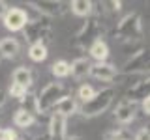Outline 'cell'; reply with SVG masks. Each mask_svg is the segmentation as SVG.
<instances>
[{"instance_id": "obj_5", "label": "cell", "mask_w": 150, "mask_h": 140, "mask_svg": "<svg viewBox=\"0 0 150 140\" xmlns=\"http://www.w3.org/2000/svg\"><path fill=\"white\" fill-rule=\"evenodd\" d=\"M88 75L98 80H105L109 82L116 77V67L112 64H107V62H96V64H90V71Z\"/></svg>"}, {"instance_id": "obj_24", "label": "cell", "mask_w": 150, "mask_h": 140, "mask_svg": "<svg viewBox=\"0 0 150 140\" xmlns=\"http://www.w3.org/2000/svg\"><path fill=\"white\" fill-rule=\"evenodd\" d=\"M8 11V6H6V2H2L0 0V17H4V13Z\"/></svg>"}, {"instance_id": "obj_25", "label": "cell", "mask_w": 150, "mask_h": 140, "mask_svg": "<svg viewBox=\"0 0 150 140\" xmlns=\"http://www.w3.org/2000/svg\"><path fill=\"white\" fill-rule=\"evenodd\" d=\"M64 140H83V138L81 136H66Z\"/></svg>"}, {"instance_id": "obj_7", "label": "cell", "mask_w": 150, "mask_h": 140, "mask_svg": "<svg viewBox=\"0 0 150 140\" xmlns=\"http://www.w3.org/2000/svg\"><path fill=\"white\" fill-rule=\"evenodd\" d=\"M49 136L51 140H64L66 138V118L53 112L49 121Z\"/></svg>"}, {"instance_id": "obj_19", "label": "cell", "mask_w": 150, "mask_h": 140, "mask_svg": "<svg viewBox=\"0 0 150 140\" xmlns=\"http://www.w3.org/2000/svg\"><path fill=\"white\" fill-rule=\"evenodd\" d=\"M94 93H96V90H94L92 86H88V84H83V86L79 88L77 95H79V99H81L83 103H86V101H90L92 97H94Z\"/></svg>"}, {"instance_id": "obj_12", "label": "cell", "mask_w": 150, "mask_h": 140, "mask_svg": "<svg viewBox=\"0 0 150 140\" xmlns=\"http://www.w3.org/2000/svg\"><path fill=\"white\" fill-rule=\"evenodd\" d=\"M90 56L98 62H105L107 56H109V47H107L105 41L101 39H96L94 43L90 45Z\"/></svg>"}, {"instance_id": "obj_16", "label": "cell", "mask_w": 150, "mask_h": 140, "mask_svg": "<svg viewBox=\"0 0 150 140\" xmlns=\"http://www.w3.org/2000/svg\"><path fill=\"white\" fill-rule=\"evenodd\" d=\"M28 56L34 62H43L47 58V47L43 43H32L30 49H28Z\"/></svg>"}, {"instance_id": "obj_20", "label": "cell", "mask_w": 150, "mask_h": 140, "mask_svg": "<svg viewBox=\"0 0 150 140\" xmlns=\"http://www.w3.org/2000/svg\"><path fill=\"white\" fill-rule=\"evenodd\" d=\"M9 95L15 97V99H21V101H23V97L26 95V90H25V88H21V86L11 84V86H9Z\"/></svg>"}, {"instance_id": "obj_3", "label": "cell", "mask_w": 150, "mask_h": 140, "mask_svg": "<svg viewBox=\"0 0 150 140\" xmlns=\"http://www.w3.org/2000/svg\"><path fill=\"white\" fill-rule=\"evenodd\" d=\"M116 34L120 39H137L143 34V26H141V19L137 13H129L118 22Z\"/></svg>"}, {"instance_id": "obj_14", "label": "cell", "mask_w": 150, "mask_h": 140, "mask_svg": "<svg viewBox=\"0 0 150 140\" xmlns=\"http://www.w3.org/2000/svg\"><path fill=\"white\" fill-rule=\"evenodd\" d=\"M32 6H36L38 11L45 13V15H56V13H60V6L62 4L60 2H54V0H51V2H32Z\"/></svg>"}, {"instance_id": "obj_8", "label": "cell", "mask_w": 150, "mask_h": 140, "mask_svg": "<svg viewBox=\"0 0 150 140\" xmlns=\"http://www.w3.org/2000/svg\"><path fill=\"white\" fill-rule=\"evenodd\" d=\"M53 110L56 112V114L68 118V116H71L73 112H77V103H75V99L71 95H64V97H60L58 103L53 106Z\"/></svg>"}, {"instance_id": "obj_17", "label": "cell", "mask_w": 150, "mask_h": 140, "mask_svg": "<svg viewBox=\"0 0 150 140\" xmlns=\"http://www.w3.org/2000/svg\"><path fill=\"white\" fill-rule=\"evenodd\" d=\"M103 140H131V133L126 127H118V129H111L103 134Z\"/></svg>"}, {"instance_id": "obj_6", "label": "cell", "mask_w": 150, "mask_h": 140, "mask_svg": "<svg viewBox=\"0 0 150 140\" xmlns=\"http://www.w3.org/2000/svg\"><path fill=\"white\" fill-rule=\"evenodd\" d=\"M135 110H137V103L129 101V99H124V101L118 103V106H116L115 118H116V121H120V123L126 125V123H129V121H133Z\"/></svg>"}, {"instance_id": "obj_9", "label": "cell", "mask_w": 150, "mask_h": 140, "mask_svg": "<svg viewBox=\"0 0 150 140\" xmlns=\"http://www.w3.org/2000/svg\"><path fill=\"white\" fill-rule=\"evenodd\" d=\"M88 71H90V60L88 58H77L69 64V75H73L75 78L86 77Z\"/></svg>"}, {"instance_id": "obj_11", "label": "cell", "mask_w": 150, "mask_h": 140, "mask_svg": "<svg viewBox=\"0 0 150 140\" xmlns=\"http://www.w3.org/2000/svg\"><path fill=\"white\" fill-rule=\"evenodd\" d=\"M11 78H13L11 84L21 86V88H25V90H28V86L32 84V73H30L28 67H17L11 75Z\"/></svg>"}, {"instance_id": "obj_21", "label": "cell", "mask_w": 150, "mask_h": 140, "mask_svg": "<svg viewBox=\"0 0 150 140\" xmlns=\"http://www.w3.org/2000/svg\"><path fill=\"white\" fill-rule=\"evenodd\" d=\"M15 131H11V129H4V127H0V140H15Z\"/></svg>"}, {"instance_id": "obj_18", "label": "cell", "mask_w": 150, "mask_h": 140, "mask_svg": "<svg viewBox=\"0 0 150 140\" xmlns=\"http://www.w3.org/2000/svg\"><path fill=\"white\" fill-rule=\"evenodd\" d=\"M51 71H53L54 77L64 78V77H68V75H69V64L66 62V60H58V62H54V64H53Z\"/></svg>"}, {"instance_id": "obj_2", "label": "cell", "mask_w": 150, "mask_h": 140, "mask_svg": "<svg viewBox=\"0 0 150 140\" xmlns=\"http://www.w3.org/2000/svg\"><path fill=\"white\" fill-rule=\"evenodd\" d=\"M60 97H64V86L60 82H49L36 97V112L45 114V112L53 110V106L58 103Z\"/></svg>"}, {"instance_id": "obj_15", "label": "cell", "mask_w": 150, "mask_h": 140, "mask_svg": "<svg viewBox=\"0 0 150 140\" xmlns=\"http://www.w3.org/2000/svg\"><path fill=\"white\" fill-rule=\"evenodd\" d=\"M71 11L79 17H88L92 13V2H88V0H73Z\"/></svg>"}, {"instance_id": "obj_23", "label": "cell", "mask_w": 150, "mask_h": 140, "mask_svg": "<svg viewBox=\"0 0 150 140\" xmlns=\"http://www.w3.org/2000/svg\"><path fill=\"white\" fill-rule=\"evenodd\" d=\"M143 110H144V114L150 112V97H144L143 99Z\"/></svg>"}, {"instance_id": "obj_13", "label": "cell", "mask_w": 150, "mask_h": 140, "mask_svg": "<svg viewBox=\"0 0 150 140\" xmlns=\"http://www.w3.org/2000/svg\"><path fill=\"white\" fill-rule=\"evenodd\" d=\"M13 123H15L17 127H21V129H26V127H30V125L34 123V114L25 110V108H19L15 112V116H13Z\"/></svg>"}, {"instance_id": "obj_10", "label": "cell", "mask_w": 150, "mask_h": 140, "mask_svg": "<svg viewBox=\"0 0 150 140\" xmlns=\"http://www.w3.org/2000/svg\"><path fill=\"white\" fill-rule=\"evenodd\" d=\"M19 52V41L15 37H4L0 41V56L2 58H15Z\"/></svg>"}, {"instance_id": "obj_1", "label": "cell", "mask_w": 150, "mask_h": 140, "mask_svg": "<svg viewBox=\"0 0 150 140\" xmlns=\"http://www.w3.org/2000/svg\"><path fill=\"white\" fill-rule=\"evenodd\" d=\"M112 97H115V90H112V88H103V90L96 92L90 101L83 103L81 114L86 116V118H94V116L103 114V112H105V110L111 106Z\"/></svg>"}, {"instance_id": "obj_22", "label": "cell", "mask_w": 150, "mask_h": 140, "mask_svg": "<svg viewBox=\"0 0 150 140\" xmlns=\"http://www.w3.org/2000/svg\"><path fill=\"white\" fill-rule=\"evenodd\" d=\"M135 140H150V131L146 127L139 129L137 133H135Z\"/></svg>"}, {"instance_id": "obj_26", "label": "cell", "mask_w": 150, "mask_h": 140, "mask_svg": "<svg viewBox=\"0 0 150 140\" xmlns=\"http://www.w3.org/2000/svg\"><path fill=\"white\" fill-rule=\"evenodd\" d=\"M15 140H21V138H15Z\"/></svg>"}, {"instance_id": "obj_4", "label": "cell", "mask_w": 150, "mask_h": 140, "mask_svg": "<svg viewBox=\"0 0 150 140\" xmlns=\"http://www.w3.org/2000/svg\"><path fill=\"white\" fill-rule=\"evenodd\" d=\"M2 19H4V26L11 32H19L28 24V15L21 8H8V11L4 13Z\"/></svg>"}]
</instances>
